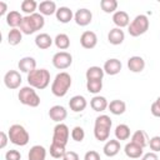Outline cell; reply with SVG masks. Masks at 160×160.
Returning a JSON list of instances; mask_svg holds the SVG:
<instances>
[{"instance_id": "6da1fadb", "label": "cell", "mask_w": 160, "mask_h": 160, "mask_svg": "<svg viewBox=\"0 0 160 160\" xmlns=\"http://www.w3.org/2000/svg\"><path fill=\"white\" fill-rule=\"evenodd\" d=\"M45 25V19L44 16L39 12L31 14V15H26L24 16L21 24H20V31L25 35H31L34 32H36L38 30H41Z\"/></svg>"}, {"instance_id": "7a4b0ae2", "label": "cell", "mask_w": 160, "mask_h": 160, "mask_svg": "<svg viewBox=\"0 0 160 160\" xmlns=\"http://www.w3.org/2000/svg\"><path fill=\"white\" fill-rule=\"evenodd\" d=\"M112 121L110 116L108 115H99L95 119L94 124V136L98 141H106L110 136V129H111Z\"/></svg>"}, {"instance_id": "3957f363", "label": "cell", "mask_w": 160, "mask_h": 160, "mask_svg": "<svg viewBox=\"0 0 160 160\" xmlns=\"http://www.w3.org/2000/svg\"><path fill=\"white\" fill-rule=\"evenodd\" d=\"M70 86H71V76L66 71H61L55 76L51 84V92L58 98H62L68 94Z\"/></svg>"}, {"instance_id": "277c9868", "label": "cell", "mask_w": 160, "mask_h": 160, "mask_svg": "<svg viewBox=\"0 0 160 160\" xmlns=\"http://www.w3.org/2000/svg\"><path fill=\"white\" fill-rule=\"evenodd\" d=\"M28 82L29 86L42 90L50 84V72L46 69H35L34 71L28 74Z\"/></svg>"}, {"instance_id": "5b68a950", "label": "cell", "mask_w": 160, "mask_h": 160, "mask_svg": "<svg viewBox=\"0 0 160 160\" xmlns=\"http://www.w3.org/2000/svg\"><path fill=\"white\" fill-rule=\"evenodd\" d=\"M8 135H9V140L10 142H12L14 145H18V146H25L29 140H30V135L29 132L26 131V129L20 125V124H14L9 128V131H8Z\"/></svg>"}, {"instance_id": "8992f818", "label": "cell", "mask_w": 160, "mask_h": 160, "mask_svg": "<svg viewBox=\"0 0 160 160\" xmlns=\"http://www.w3.org/2000/svg\"><path fill=\"white\" fill-rule=\"evenodd\" d=\"M149 25L150 22H149L148 16L144 14H140V15H136L134 20L130 22V25L128 26V31L131 36L138 38L149 30Z\"/></svg>"}, {"instance_id": "52a82bcc", "label": "cell", "mask_w": 160, "mask_h": 160, "mask_svg": "<svg viewBox=\"0 0 160 160\" xmlns=\"http://www.w3.org/2000/svg\"><path fill=\"white\" fill-rule=\"evenodd\" d=\"M18 99L22 105L30 106V108H36L40 105V96L36 94L35 89L31 86H24L19 90Z\"/></svg>"}, {"instance_id": "ba28073f", "label": "cell", "mask_w": 160, "mask_h": 160, "mask_svg": "<svg viewBox=\"0 0 160 160\" xmlns=\"http://www.w3.org/2000/svg\"><path fill=\"white\" fill-rule=\"evenodd\" d=\"M70 136V131L66 124L64 122H59L55 125L54 128V132H52V142L60 144L62 146H66L68 140Z\"/></svg>"}, {"instance_id": "9c48e42d", "label": "cell", "mask_w": 160, "mask_h": 160, "mask_svg": "<svg viewBox=\"0 0 160 160\" xmlns=\"http://www.w3.org/2000/svg\"><path fill=\"white\" fill-rule=\"evenodd\" d=\"M52 65L59 70H65L72 64V56L68 51H59L52 56Z\"/></svg>"}, {"instance_id": "30bf717a", "label": "cell", "mask_w": 160, "mask_h": 160, "mask_svg": "<svg viewBox=\"0 0 160 160\" xmlns=\"http://www.w3.org/2000/svg\"><path fill=\"white\" fill-rule=\"evenodd\" d=\"M21 75L16 70H9L4 76V84L8 89L15 90L21 85Z\"/></svg>"}, {"instance_id": "8fae6325", "label": "cell", "mask_w": 160, "mask_h": 160, "mask_svg": "<svg viewBox=\"0 0 160 160\" xmlns=\"http://www.w3.org/2000/svg\"><path fill=\"white\" fill-rule=\"evenodd\" d=\"M74 20L75 22L79 25V26H86L91 22L92 20V14L90 10L82 8V9H79L76 10V12L74 14Z\"/></svg>"}, {"instance_id": "7c38bea8", "label": "cell", "mask_w": 160, "mask_h": 160, "mask_svg": "<svg viewBox=\"0 0 160 160\" xmlns=\"http://www.w3.org/2000/svg\"><path fill=\"white\" fill-rule=\"evenodd\" d=\"M80 44L84 49H94L98 44V36L94 31H90V30H86L81 34L80 36Z\"/></svg>"}, {"instance_id": "4fadbf2b", "label": "cell", "mask_w": 160, "mask_h": 160, "mask_svg": "<svg viewBox=\"0 0 160 160\" xmlns=\"http://www.w3.org/2000/svg\"><path fill=\"white\" fill-rule=\"evenodd\" d=\"M49 116H50V119L52 121H55V122L59 124V122H62V120L66 119L68 110L64 106H61V105H54L49 110Z\"/></svg>"}, {"instance_id": "5bb4252c", "label": "cell", "mask_w": 160, "mask_h": 160, "mask_svg": "<svg viewBox=\"0 0 160 160\" xmlns=\"http://www.w3.org/2000/svg\"><path fill=\"white\" fill-rule=\"evenodd\" d=\"M112 22L116 25V28L122 29L130 25V18L129 14L124 10H118L116 12L112 14Z\"/></svg>"}, {"instance_id": "9a60e30c", "label": "cell", "mask_w": 160, "mask_h": 160, "mask_svg": "<svg viewBox=\"0 0 160 160\" xmlns=\"http://www.w3.org/2000/svg\"><path fill=\"white\" fill-rule=\"evenodd\" d=\"M121 68H122L121 61L112 58V59H108L105 61L102 69H104V72L108 74V75H116L121 71Z\"/></svg>"}, {"instance_id": "2e32d148", "label": "cell", "mask_w": 160, "mask_h": 160, "mask_svg": "<svg viewBox=\"0 0 160 160\" xmlns=\"http://www.w3.org/2000/svg\"><path fill=\"white\" fill-rule=\"evenodd\" d=\"M69 106L70 110H72L74 112H81L88 106V102L82 95H75L69 100Z\"/></svg>"}, {"instance_id": "e0dca14e", "label": "cell", "mask_w": 160, "mask_h": 160, "mask_svg": "<svg viewBox=\"0 0 160 160\" xmlns=\"http://www.w3.org/2000/svg\"><path fill=\"white\" fill-rule=\"evenodd\" d=\"M18 68H19V70L21 72L30 74L31 71H34L36 69V60L34 58H31V56H25V58L19 60Z\"/></svg>"}, {"instance_id": "ac0fdd59", "label": "cell", "mask_w": 160, "mask_h": 160, "mask_svg": "<svg viewBox=\"0 0 160 160\" xmlns=\"http://www.w3.org/2000/svg\"><path fill=\"white\" fill-rule=\"evenodd\" d=\"M102 150H104V154L108 158H114L120 151V141L116 140V139H110L105 142Z\"/></svg>"}, {"instance_id": "d6986e66", "label": "cell", "mask_w": 160, "mask_h": 160, "mask_svg": "<svg viewBox=\"0 0 160 160\" xmlns=\"http://www.w3.org/2000/svg\"><path fill=\"white\" fill-rule=\"evenodd\" d=\"M145 68V60L141 56H131L128 60V69L131 72H141Z\"/></svg>"}, {"instance_id": "ffe728a7", "label": "cell", "mask_w": 160, "mask_h": 160, "mask_svg": "<svg viewBox=\"0 0 160 160\" xmlns=\"http://www.w3.org/2000/svg\"><path fill=\"white\" fill-rule=\"evenodd\" d=\"M124 151H125V155L130 159H139L142 156V152H144V149L134 142H128L124 148Z\"/></svg>"}, {"instance_id": "44dd1931", "label": "cell", "mask_w": 160, "mask_h": 160, "mask_svg": "<svg viewBox=\"0 0 160 160\" xmlns=\"http://www.w3.org/2000/svg\"><path fill=\"white\" fill-rule=\"evenodd\" d=\"M90 106L94 111L96 112H101V111H105L109 106V102L106 100V98L104 96H100V95H95L91 100H90Z\"/></svg>"}, {"instance_id": "7402d4cb", "label": "cell", "mask_w": 160, "mask_h": 160, "mask_svg": "<svg viewBox=\"0 0 160 160\" xmlns=\"http://www.w3.org/2000/svg\"><path fill=\"white\" fill-rule=\"evenodd\" d=\"M124 40H125V34L119 28L111 29L108 34V41L112 45H120V44H122Z\"/></svg>"}, {"instance_id": "603a6c76", "label": "cell", "mask_w": 160, "mask_h": 160, "mask_svg": "<svg viewBox=\"0 0 160 160\" xmlns=\"http://www.w3.org/2000/svg\"><path fill=\"white\" fill-rule=\"evenodd\" d=\"M52 41H54V40L51 39V36H50L49 34H46V32L38 34L36 38H35V45H36L39 49H41V50L49 49V48L52 45Z\"/></svg>"}, {"instance_id": "cb8c5ba5", "label": "cell", "mask_w": 160, "mask_h": 160, "mask_svg": "<svg viewBox=\"0 0 160 160\" xmlns=\"http://www.w3.org/2000/svg\"><path fill=\"white\" fill-rule=\"evenodd\" d=\"M46 158V150L41 145H34L30 148L28 159L29 160H45Z\"/></svg>"}, {"instance_id": "d4e9b609", "label": "cell", "mask_w": 160, "mask_h": 160, "mask_svg": "<svg viewBox=\"0 0 160 160\" xmlns=\"http://www.w3.org/2000/svg\"><path fill=\"white\" fill-rule=\"evenodd\" d=\"M55 16H56V20H58L59 22L68 24L70 20H72L74 14H72V11H71L69 8H66V6H61V8H59V9L56 10Z\"/></svg>"}, {"instance_id": "484cf974", "label": "cell", "mask_w": 160, "mask_h": 160, "mask_svg": "<svg viewBox=\"0 0 160 160\" xmlns=\"http://www.w3.org/2000/svg\"><path fill=\"white\" fill-rule=\"evenodd\" d=\"M22 19H24V16H21V14L19 11L12 10V11H9L6 15V24L9 26H11L12 29H18V26L20 28Z\"/></svg>"}, {"instance_id": "4316f807", "label": "cell", "mask_w": 160, "mask_h": 160, "mask_svg": "<svg viewBox=\"0 0 160 160\" xmlns=\"http://www.w3.org/2000/svg\"><path fill=\"white\" fill-rule=\"evenodd\" d=\"M149 140H150V139L148 138V134H146L144 130H136V131L131 135V142H134V144L141 146L142 149H144L146 145H149Z\"/></svg>"}, {"instance_id": "83f0119b", "label": "cell", "mask_w": 160, "mask_h": 160, "mask_svg": "<svg viewBox=\"0 0 160 160\" xmlns=\"http://www.w3.org/2000/svg\"><path fill=\"white\" fill-rule=\"evenodd\" d=\"M56 4L51 0H45V1H41L39 4V11L40 14L44 16V15H52V14H56Z\"/></svg>"}, {"instance_id": "f1b7e54d", "label": "cell", "mask_w": 160, "mask_h": 160, "mask_svg": "<svg viewBox=\"0 0 160 160\" xmlns=\"http://www.w3.org/2000/svg\"><path fill=\"white\" fill-rule=\"evenodd\" d=\"M104 69L100 68V66H90L86 72H85V76H86V80H102L104 78Z\"/></svg>"}, {"instance_id": "f546056e", "label": "cell", "mask_w": 160, "mask_h": 160, "mask_svg": "<svg viewBox=\"0 0 160 160\" xmlns=\"http://www.w3.org/2000/svg\"><path fill=\"white\" fill-rule=\"evenodd\" d=\"M108 109H109L110 112L114 114V115H121V114H124L125 110H126V104H125L122 100L116 99V100L110 101Z\"/></svg>"}, {"instance_id": "4dcf8cb0", "label": "cell", "mask_w": 160, "mask_h": 160, "mask_svg": "<svg viewBox=\"0 0 160 160\" xmlns=\"http://www.w3.org/2000/svg\"><path fill=\"white\" fill-rule=\"evenodd\" d=\"M115 138L116 140H128L130 138V128L126 124H119L115 128Z\"/></svg>"}, {"instance_id": "1f68e13d", "label": "cell", "mask_w": 160, "mask_h": 160, "mask_svg": "<svg viewBox=\"0 0 160 160\" xmlns=\"http://www.w3.org/2000/svg\"><path fill=\"white\" fill-rule=\"evenodd\" d=\"M54 44L60 50H66L70 46V39L66 34H58L54 39Z\"/></svg>"}, {"instance_id": "d6a6232c", "label": "cell", "mask_w": 160, "mask_h": 160, "mask_svg": "<svg viewBox=\"0 0 160 160\" xmlns=\"http://www.w3.org/2000/svg\"><path fill=\"white\" fill-rule=\"evenodd\" d=\"M20 8L22 12H25L26 15H31V14H35L36 9H39V4L35 0H24Z\"/></svg>"}, {"instance_id": "836d02e7", "label": "cell", "mask_w": 160, "mask_h": 160, "mask_svg": "<svg viewBox=\"0 0 160 160\" xmlns=\"http://www.w3.org/2000/svg\"><path fill=\"white\" fill-rule=\"evenodd\" d=\"M22 40V32L20 31V29H11L8 34V42L11 46H15L18 44H20Z\"/></svg>"}, {"instance_id": "e575fe53", "label": "cell", "mask_w": 160, "mask_h": 160, "mask_svg": "<svg viewBox=\"0 0 160 160\" xmlns=\"http://www.w3.org/2000/svg\"><path fill=\"white\" fill-rule=\"evenodd\" d=\"M50 155L54 158V159H62V156L65 155L66 150H65V146L60 145V144H56V142H51L50 145Z\"/></svg>"}, {"instance_id": "d590c367", "label": "cell", "mask_w": 160, "mask_h": 160, "mask_svg": "<svg viewBox=\"0 0 160 160\" xmlns=\"http://www.w3.org/2000/svg\"><path fill=\"white\" fill-rule=\"evenodd\" d=\"M100 8L106 14H111V12L114 14L116 12V9H118V1L116 0H101Z\"/></svg>"}, {"instance_id": "8d00e7d4", "label": "cell", "mask_w": 160, "mask_h": 160, "mask_svg": "<svg viewBox=\"0 0 160 160\" xmlns=\"http://www.w3.org/2000/svg\"><path fill=\"white\" fill-rule=\"evenodd\" d=\"M86 89L91 94H99L102 89V80H86Z\"/></svg>"}, {"instance_id": "74e56055", "label": "cell", "mask_w": 160, "mask_h": 160, "mask_svg": "<svg viewBox=\"0 0 160 160\" xmlns=\"http://www.w3.org/2000/svg\"><path fill=\"white\" fill-rule=\"evenodd\" d=\"M71 138L74 141L76 142H81L85 138V131L81 126H75L72 130H71Z\"/></svg>"}, {"instance_id": "f35d334b", "label": "cell", "mask_w": 160, "mask_h": 160, "mask_svg": "<svg viewBox=\"0 0 160 160\" xmlns=\"http://www.w3.org/2000/svg\"><path fill=\"white\" fill-rule=\"evenodd\" d=\"M149 146L154 152H159L160 151V136H152L149 140Z\"/></svg>"}, {"instance_id": "ab89813d", "label": "cell", "mask_w": 160, "mask_h": 160, "mask_svg": "<svg viewBox=\"0 0 160 160\" xmlns=\"http://www.w3.org/2000/svg\"><path fill=\"white\" fill-rule=\"evenodd\" d=\"M5 160H21V154L18 150H8L5 154Z\"/></svg>"}, {"instance_id": "60d3db41", "label": "cell", "mask_w": 160, "mask_h": 160, "mask_svg": "<svg viewBox=\"0 0 160 160\" xmlns=\"http://www.w3.org/2000/svg\"><path fill=\"white\" fill-rule=\"evenodd\" d=\"M150 111L154 116L156 118H160V96L151 104V108H150Z\"/></svg>"}, {"instance_id": "b9f144b4", "label": "cell", "mask_w": 160, "mask_h": 160, "mask_svg": "<svg viewBox=\"0 0 160 160\" xmlns=\"http://www.w3.org/2000/svg\"><path fill=\"white\" fill-rule=\"evenodd\" d=\"M84 160H100V155L95 150H89L84 155Z\"/></svg>"}, {"instance_id": "7bdbcfd3", "label": "cell", "mask_w": 160, "mask_h": 160, "mask_svg": "<svg viewBox=\"0 0 160 160\" xmlns=\"http://www.w3.org/2000/svg\"><path fill=\"white\" fill-rule=\"evenodd\" d=\"M62 160H80L79 159V155L75 152V151H66L65 155L62 156Z\"/></svg>"}, {"instance_id": "ee69618b", "label": "cell", "mask_w": 160, "mask_h": 160, "mask_svg": "<svg viewBox=\"0 0 160 160\" xmlns=\"http://www.w3.org/2000/svg\"><path fill=\"white\" fill-rule=\"evenodd\" d=\"M8 141H10L9 140V135L6 132L1 131L0 132V149H4L6 146V144H8Z\"/></svg>"}, {"instance_id": "f6af8a7d", "label": "cell", "mask_w": 160, "mask_h": 160, "mask_svg": "<svg viewBox=\"0 0 160 160\" xmlns=\"http://www.w3.org/2000/svg\"><path fill=\"white\" fill-rule=\"evenodd\" d=\"M141 160H159V156L156 155V152L154 151H150V152H146L141 156Z\"/></svg>"}, {"instance_id": "bcb514c9", "label": "cell", "mask_w": 160, "mask_h": 160, "mask_svg": "<svg viewBox=\"0 0 160 160\" xmlns=\"http://www.w3.org/2000/svg\"><path fill=\"white\" fill-rule=\"evenodd\" d=\"M6 10H8V5L6 2L4 1H0V16H4L6 14ZM8 15V14H6Z\"/></svg>"}, {"instance_id": "7dc6e473", "label": "cell", "mask_w": 160, "mask_h": 160, "mask_svg": "<svg viewBox=\"0 0 160 160\" xmlns=\"http://www.w3.org/2000/svg\"><path fill=\"white\" fill-rule=\"evenodd\" d=\"M159 160H160V159H159Z\"/></svg>"}]
</instances>
